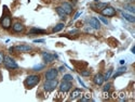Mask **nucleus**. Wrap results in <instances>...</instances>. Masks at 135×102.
I'll return each instance as SVG.
<instances>
[{
    "mask_svg": "<svg viewBox=\"0 0 135 102\" xmlns=\"http://www.w3.org/2000/svg\"><path fill=\"white\" fill-rule=\"evenodd\" d=\"M0 25H1L2 28L5 30H9L12 25V19H11V13L8 7H3V14H2V18L0 20Z\"/></svg>",
    "mask_w": 135,
    "mask_h": 102,
    "instance_id": "f257e3e1",
    "label": "nucleus"
},
{
    "mask_svg": "<svg viewBox=\"0 0 135 102\" xmlns=\"http://www.w3.org/2000/svg\"><path fill=\"white\" fill-rule=\"evenodd\" d=\"M40 81V76L39 75H28L25 79V86L28 89L34 88L36 85H38Z\"/></svg>",
    "mask_w": 135,
    "mask_h": 102,
    "instance_id": "f03ea898",
    "label": "nucleus"
},
{
    "mask_svg": "<svg viewBox=\"0 0 135 102\" xmlns=\"http://www.w3.org/2000/svg\"><path fill=\"white\" fill-rule=\"evenodd\" d=\"M71 87H72L71 81H65V80H63L62 83H61V85H60V92H59V96L63 97L64 95H66V93L71 89Z\"/></svg>",
    "mask_w": 135,
    "mask_h": 102,
    "instance_id": "7ed1b4c3",
    "label": "nucleus"
},
{
    "mask_svg": "<svg viewBox=\"0 0 135 102\" xmlns=\"http://www.w3.org/2000/svg\"><path fill=\"white\" fill-rule=\"evenodd\" d=\"M57 84H59V81L55 79H50V80H46V83L43 84V89L46 92H51L53 91L54 89L57 87Z\"/></svg>",
    "mask_w": 135,
    "mask_h": 102,
    "instance_id": "20e7f679",
    "label": "nucleus"
},
{
    "mask_svg": "<svg viewBox=\"0 0 135 102\" xmlns=\"http://www.w3.org/2000/svg\"><path fill=\"white\" fill-rule=\"evenodd\" d=\"M3 63H5V66L8 68V70H16V68H18L17 63L9 55H5V61H3Z\"/></svg>",
    "mask_w": 135,
    "mask_h": 102,
    "instance_id": "39448f33",
    "label": "nucleus"
},
{
    "mask_svg": "<svg viewBox=\"0 0 135 102\" xmlns=\"http://www.w3.org/2000/svg\"><path fill=\"white\" fill-rule=\"evenodd\" d=\"M101 14L103 16H108V18H111V16H114L116 15V9L112 7H105L103 10L101 11Z\"/></svg>",
    "mask_w": 135,
    "mask_h": 102,
    "instance_id": "423d86ee",
    "label": "nucleus"
},
{
    "mask_svg": "<svg viewBox=\"0 0 135 102\" xmlns=\"http://www.w3.org/2000/svg\"><path fill=\"white\" fill-rule=\"evenodd\" d=\"M57 75H59V71L56 68H50L48 70L47 73H46V80H50V79H55Z\"/></svg>",
    "mask_w": 135,
    "mask_h": 102,
    "instance_id": "0eeeda50",
    "label": "nucleus"
},
{
    "mask_svg": "<svg viewBox=\"0 0 135 102\" xmlns=\"http://www.w3.org/2000/svg\"><path fill=\"white\" fill-rule=\"evenodd\" d=\"M42 59L46 63H51L57 59V54H52L50 52H42Z\"/></svg>",
    "mask_w": 135,
    "mask_h": 102,
    "instance_id": "6e6552de",
    "label": "nucleus"
},
{
    "mask_svg": "<svg viewBox=\"0 0 135 102\" xmlns=\"http://www.w3.org/2000/svg\"><path fill=\"white\" fill-rule=\"evenodd\" d=\"M88 22H89V26L93 28V30H100L101 28V23L96 18H90L88 20Z\"/></svg>",
    "mask_w": 135,
    "mask_h": 102,
    "instance_id": "1a4fd4ad",
    "label": "nucleus"
},
{
    "mask_svg": "<svg viewBox=\"0 0 135 102\" xmlns=\"http://www.w3.org/2000/svg\"><path fill=\"white\" fill-rule=\"evenodd\" d=\"M105 7H107V3H102V2L99 1V0H95L93 5H91V8L93 10H95V11H99V10L102 11Z\"/></svg>",
    "mask_w": 135,
    "mask_h": 102,
    "instance_id": "9d476101",
    "label": "nucleus"
},
{
    "mask_svg": "<svg viewBox=\"0 0 135 102\" xmlns=\"http://www.w3.org/2000/svg\"><path fill=\"white\" fill-rule=\"evenodd\" d=\"M12 30H13L14 33H22V32H24V30H25V26H24L22 23L16 22V23L13 24V26H12Z\"/></svg>",
    "mask_w": 135,
    "mask_h": 102,
    "instance_id": "9b49d317",
    "label": "nucleus"
},
{
    "mask_svg": "<svg viewBox=\"0 0 135 102\" xmlns=\"http://www.w3.org/2000/svg\"><path fill=\"white\" fill-rule=\"evenodd\" d=\"M93 81H94V84L97 85V86H101V85H103V83H104V75L101 74V73L96 74L95 76H94Z\"/></svg>",
    "mask_w": 135,
    "mask_h": 102,
    "instance_id": "f8f14e48",
    "label": "nucleus"
},
{
    "mask_svg": "<svg viewBox=\"0 0 135 102\" xmlns=\"http://www.w3.org/2000/svg\"><path fill=\"white\" fill-rule=\"evenodd\" d=\"M62 8H63V10L65 11V13H66L67 15L71 14V12H72V10H73L72 6H71L69 2H63V3H62Z\"/></svg>",
    "mask_w": 135,
    "mask_h": 102,
    "instance_id": "ddd939ff",
    "label": "nucleus"
},
{
    "mask_svg": "<svg viewBox=\"0 0 135 102\" xmlns=\"http://www.w3.org/2000/svg\"><path fill=\"white\" fill-rule=\"evenodd\" d=\"M71 63L73 64L77 70H83V67H87L88 66V63L87 62H82V61H71Z\"/></svg>",
    "mask_w": 135,
    "mask_h": 102,
    "instance_id": "4468645a",
    "label": "nucleus"
},
{
    "mask_svg": "<svg viewBox=\"0 0 135 102\" xmlns=\"http://www.w3.org/2000/svg\"><path fill=\"white\" fill-rule=\"evenodd\" d=\"M14 50H17L20 52H28L31 50V47L27 46V45H20V46L14 47Z\"/></svg>",
    "mask_w": 135,
    "mask_h": 102,
    "instance_id": "2eb2a0df",
    "label": "nucleus"
},
{
    "mask_svg": "<svg viewBox=\"0 0 135 102\" xmlns=\"http://www.w3.org/2000/svg\"><path fill=\"white\" fill-rule=\"evenodd\" d=\"M121 14H122V16H123V18H124L128 22H130V23H135V18H134V15L126 13V12H124V11H121Z\"/></svg>",
    "mask_w": 135,
    "mask_h": 102,
    "instance_id": "dca6fc26",
    "label": "nucleus"
},
{
    "mask_svg": "<svg viewBox=\"0 0 135 102\" xmlns=\"http://www.w3.org/2000/svg\"><path fill=\"white\" fill-rule=\"evenodd\" d=\"M81 93H82V90H81V89L76 88L75 90H73V91L70 93V100H76L77 98H79V97L81 96Z\"/></svg>",
    "mask_w": 135,
    "mask_h": 102,
    "instance_id": "f3484780",
    "label": "nucleus"
},
{
    "mask_svg": "<svg viewBox=\"0 0 135 102\" xmlns=\"http://www.w3.org/2000/svg\"><path fill=\"white\" fill-rule=\"evenodd\" d=\"M46 31L41 30V28H37V27H32L29 31V35H34V34H46Z\"/></svg>",
    "mask_w": 135,
    "mask_h": 102,
    "instance_id": "a211bd4d",
    "label": "nucleus"
},
{
    "mask_svg": "<svg viewBox=\"0 0 135 102\" xmlns=\"http://www.w3.org/2000/svg\"><path fill=\"white\" fill-rule=\"evenodd\" d=\"M55 11L57 12V14H59V15L61 16V19H63V20L66 19L67 14L65 13V11L63 10V8H62V7H57V8H55Z\"/></svg>",
    "mask_w": 135,
    "mask_h": 102,
    "instance_id": "6ab92c4d",
    "label": "nucleus"
},
{
    "mask_svg": "<svg viewBox=\"0 0 135 102\" xmlns=\"http://www.w3.org/2000/svg\"><path fill=\"white\" fill-rule=\"evenodd\" d=\"M64 27H65V24H64V23H59V24H56V25H55V27L53 28V31H52V32H53V33L61 32Z\"/></svg>",
    "mask_w": 135,
    "mask_h": 102,
    "instance_id": "aec40b11",
    "label": "nucleus"
},
{
    "mask_svg": "<svg viewBox=\"0 0 135 102\" xmlns=\"http://www.w3.org/2000/svg\"><path fill=\"white\" fill-rule=\"evenodd\" d=\"M111 75H112V68H109L107 71V73L104 75V80H108L110 77H111Z\"/></svg>",
    "mask_w": 135,
    "mask_h": 102,
    "instance_id": "412c9836",
    "label": "nucleus"
},
{
    "mask_svg": "<svg viewBox=\"0 0 135 102\" xmlns=\"http://www.w3.org/2000/svg\"><path fill=\"white\" fill-rule=\"evenodd\" d=\"M72 79H73V77L70 74H65L63 76V80H65V81H72Z\"/></svg>",
    "mask_w": 135,
    "mask_h": 102,
    "instance_id": "4be33fe9",
    "label": "nucleus"
},
{
    "mask_svg": "<svg viewBox=\"0 0 135 102\" xmlns=\"http://www.w3.org/2000/svg\"><path fill=\"white\" fill-rule=\"evenodd\" d=\"M43 67H44V64H37V65H35V66L32 67V70H34V71H41Z\"/></svg>",
    "mask_w": 135,
    "mask_h": 102,
    "instance_id": "5701e85b",
    "label": "nucleus"
},
{
    "mask_svg": "<svg viewBox=\"0 0 135 102\" xmlns=\"http://www.w3.org/2000/svg\"><path fill=\"white\" fill-rule=\"evenodd\" d=\"M125 9H126V11H130L131 13H134L135 12V8H134V6H130V5H126L125 7Z\"/></svg>",
    "mask_w": 135,
    "mask_h": 102,
    "instance_id": "b1692460",
    "label": "nucleus"
},
{
    "mask_svg": "<svg viewBox=\"0 0 135 102\" xmlns=\"http://www.w3.org/2000/svg\"><path fill=\"white\" fill-rule=\"evenodd\" d=\"M110 89H111V84L110 83H107L104 86V88H103V91H110Z\"/></svg>",
    "mask_w": 135,
    "mask_h": 102,
    "instance_id": "393cba45",
    "label": "nucleus"
},
{
    "mask_svg": "<svg viewBox=\"0 0 135 102\" xmlns=\"http://www.w3.org/2000/svg\"><path fill=\"white\" fill-rule=\"evenodd\" d=\"M80 74L82 76H90V74H91V72H90L89 70H83L80 72Z\"/></svg>",
    "mask_w": 135,
    "mask_h": 102,
    "instance_id": "a878e982",
    "label": "nucleus"
},
{
    "mask_svg": "<svg viewBox=\"0 0 135 102\" xmlns=\"http://www.w3.org/2000/svg\"><path fill=\"white\" fill-rule=\"evenodd\" d=\"M103 98L105 100H107L110 98V92L109 91H103Z\"/></svg>",
    "mask_w": 135,
    "mask_h": 102,
    "instance_id": "bb28decb",
    "label": "nucleus"
},
{
    "mask_svg": "<svg viewBox=\"0 0 135 102\" xmlns=\"http://www.w3.org/2000/svg\"><path fill=\"white\" fill-rule=\"evenodd\" d=\"M97 20H100V21H102V22H103V23L105 24V25H108V21L104 18V16H100V18L97 19Z\"/></svg>",
    "mask_w": 135,
    "mask_h": 102,
    "instance_id": "cd10ccee",
    "label": "nucleus"
},
{
    "mask_svg": "<svg viewBox=\"0 0 135 102\" xmlns=\"http://www.w3.org/2000/svg\"><path fill=\"white\" fill-rule=\"evenodd\" d=\"M118 97H119V100H120V101H125V95H124L123 92H121Z\"/></svg>",
    "mask_w": 135,
    "mask_h": 102,
    "instance_id": "c85d7f7f",
    "label": "nucleus"
},
{
    "mask_svg": "<svg viewBox=\"0 0 135 102\" xmlns=\"http://www.w3.org/2000/svg\"><path fill=\"white\" fill-rule=\"evenodd\" d=\"M117 72H121V73H125L126 72V66H121L117 70Z\"/></svg>",
    "mask_w": 135,
    "mask_h": 102,
    "instance_id": "c756f323",
    "label": "nucleus"
},
{
    "mask_svg": "<svg viewBox=\"0 0 135 102\" xmlns=\"http://www.w3.org/2000/svg\"><path fill=\"white\" fill-rule=\"evenodd\" d=\"M81 101L82 102H85V101H91V99H90V95H85L84 98H82L81 99Z\"/></svg>",
    "mask_w": 135,
    "mask_h": 102,
    "instance_id": "7c9ffc66",
    "label": "nucleus"
},
{
    "mask_svg": "<svg viewBox=\"0 0 135 102\" xmlns=\"http://www.w3.org/2000/svg\"><path fill=\"white\" fill-rule=\"evenodd\" d=\"M3 61H5V54H3L2 52L0 51V64L3 63Z\"/></svg>",
    "mask_w": 135,
    "mask_h": 102,
    "instance_id": "2f4dec72",
    "label": "nucleus"
},
{
    "mask_svg": "<svg viewBox=\"0 0 135 102\" xmlns=\"http://www.w3.org/2000/svg\"><path fill=\"white\" fill-rule=\"evenodd\" d=\"M81 13H82V12H77V13H76V15H75V18H73V21H76V20L78 19L79 16L81 15Z\"/></svg>",
    "mask_w": 135,
    "mask_h": 102,
    "instance_id": "473e14b6",
    "label": "nucleus"
},
{
    "mask_svg": "<svg viewBox=\"0 0 135 102\" xmlns=\"http://www.w3.org/2000/svg\"><path fill=\"white\" fill-rule=\"evenodd\" d=\"M34 42H44V39H36L34 40Z\"/></svg>",
    "mask_w": 135,
    "mask_h": 102,
    "instance_id": "72a5a7b5",
    "label": "nucleus"
},
{
    "mask_svg": "<svg viewBox=\"0 0 135 102\" xmlns=\"http://www.w3.org/2000/svg\"><path fill=\"white\" fill-rule=\"evenodd\" d=\"M78 80H79V83H80V85H81V86H82V87H85V85H84V83H83V81L81 80V78H78Z\"/></svg>",
    "mask_w": 135,
    "mask_h": 102,
    "instance_id": "f704fd0d",
    "label": "nucleus"
},
{
    "mask_svg": "<svg viewBox=\"0 0 135 102\" xmlns=\"http://www.w3.org/2000/svg\"><path fill=\"white\" fill-rule=\"evenodd\" d=\"M79 31L78 30H73V31H71V32H69V34H76V33H78Z\"/></svg>",
    "mask_w": 135,
    "mask_h": 102,
    "instance_id": "c9c22d12",
    "label": "nucleus"
},
{
    "mask_svg": "<svg viewBox=\"0 0 135 102\" xmlns=\"http://www.w3.org/2000/svg\"><path fill=\"white\" fill-rule=\"evenodd\" d=\"M59 70H60L61 72H63V71H65V66H61V67L59 68Z\"/></svg>",
    "mask_w": 135,
    "mask_h": 102,
    "instance_id": "e433bc0d",
    "label": "nucleus"
},
{
    "mask_svg": "<svg viewBox=\"0 0 135 102\" xmlns=\"http://www.w3.org/2000/svg\"><path fill=\"white\" fill-rule=\"evenodd\" d=\"M124 63H125V61H124V60H120V64H121V65H123Z\"/></svg>",
    "mask_w": 135,
    "mask_h": 102,
    "instance_id": "4c0bfd02",
    "label": "nucleus"
},
{
    "mask_svg": "<svg viewBox=\"0 0 135 102\" xmlns=\"http://www.w3.org/2000/svg\"><path fill=\"white\" fill-rule=\"evenodd\" d=\"M9 51H10V52H12V51H14V47H11V48L9 49Z\"/></svg>",
    "mask_w": 135,
    "mask_h": 102,
    "instance_id": "58836bf2",
    "label": "nucleus"
},
{
    "mask_svg": "<svg viewBox=\"0 0 135 102\" xmlns=\"http://www.w3.org/2000/svg\"><path fill=\"white\" fill-rule=\"evenodd\" d=\"M134 51H135V49H134V47H132V53H135Z\"/></svg>",
    "mask_w": 135,
    "mask_h": 102,
    "instance_id": "ea45409f",
    "label": "nucleus"
}]
</instances>
